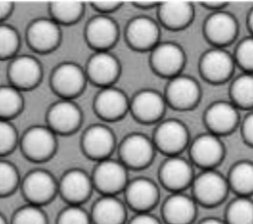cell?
<instances>
[{"mask_svg":"<svg viewBox=\"0 0 253 224\" xmlns=\"http://www.w3.org/2000/svg\"><path fill=\"white\" fill-rule=\"evenodd\" d=\"M228 187L227 181L219 173L207 170L201 173L193 183L196 198L207 205L216 204L226 195Z\"/></svg>","mask_w":253,"mask_h":224,"instance_id":"1","label":"cell"},{"mask_svg":"<svg viewBox=\"0 0 253 224\" xmlns=\"http://www.w3.org/2000/svg\"><path fill=\"white\" fill-rule=\"evenodd\" d=\"M126 179L125 164L112 159H103L95 169L93 182L101 191L113 194L126 187Z\"/></svg>","mask_w":253,"mask_h":224,"instance_id":"2","label":"cell"},{"mask_svg":"<svg viewBox=\"0 0 253 224\" xmlns=\"http://www.w3.org/2000/svg\"><path fill=\"white\" fill-rule=\"evenodd\" d=\"M25 154L34 160L48 158L55 149L53 132L44 126H34L26 131L22 138Z\"/></svg>","mask_w":253,"mask_h":224,"instance_id":"3","label":"cell"},{"mask_svg":"<svg viewBox=\"0 0 253 224\" xmlns=\"http://www.w3.org/2000/svg\"><path fill=\"white\" fill-rule=\"evenodd\" d=\"M23 190L33 204L48 201L56 191V183L52 175L43 170H35L27 175L23 182Z\"/></svg>","mask_w":253,"mask_h":224,"instance_id":"4","label":"cell"},{"mask_svg":"<svg viewBox=\"0 0 253 224\" xmlns=\"http://www.w3.org/2000/svg\"><path fill=\"white\" fill-rule=\"evenodd\" d=\"M153 144L142 134H131L127 136L122 146L121 155L126 165L140 168L147 165L153 157Z\"/></svg>","mask_w":253,"mask_h":224,"instance_id":"5","label":"cell"},{"mask_svg":"<svg viewBox=\"0 0 253 224\" xmlns=\"http://www.w3.org/2000/svg\"><path fill=\"white\" fill-rule=\"evenodd\" d=\"M86 76L75 63L66 62L60 64L54 70L51 78L53 88L63 96H74L84 88Z\"/></svg>","mask_w":253,"mask_h":224,"instance_id":"6","label":"cell"},{"mask_svg":"<svg viewBox=\"0 0 253 224\" xmlns=\"http://www.w3.org/2000/svg\"><path fill=\"white\" fill-rule=\"evenodd\" d=\"M188 140L185 125L175 119L163 121L156 129L155 142L158 148L166 153L175 154L182 150Z\"/></svg>","mask_w":253,"mask_h":224,"instance_id":"7","label":"cell"},{"mask_svg":"<svg viewBox=\"0 0 253 224\" xmlns=\"http://www.w3.org/2000/svg\"><path fill=\"white\" fill-rule=\"evenodd\" d=\"M158 188L149 179L138 178L126 187V197L129 205L144 212L152 207L158 199Z\"/></svg>","mask_w":253,"mask_h":224,"instance_id":"8","label":"cell"},{"mask_svg":"<svg viewBox=\"0 0 253 224\" xmlns=\"http://www.w3.org/2000/svg\"><path fill=\"white\" fill-rule=\"evenodd\" d=\"M151 62L154 69L163 75L176 74L184 63V52L173 42H164L153 48Z\"/></svg>","mask_w":253,"mask_h":224,"instance_id":"9","label":"cell"},{"mask_svg":"<svg viewBox=\"0 0 253 224\" xmlns=\"http://www.w3.org/2000/svg\"><path fill=\"white\" fill-rule=\"evenodd\" d=\"M47 119L52 129L68 133L76 129L80 124L81 112L73 102L63 100L55 103L50 108Z\"/></svg>","mask_w":253,"mask_h":224,"instance_id":"10","label":"cell"},{"mask_svg":"<svg viewBox=\"0 0 253 224\" xmlns=\"http://www.w3.org/2000/svg\"><path fill=\"white\" fill-rule=\"evenodd\" d=\"M59 189L63 197L72 204H77L85 200L92 189L90 177L82 170H69L62 177Z\"/></svg>","mask_w":253,"mask_h":224,"instance_id":"11","label":"cell"},{"mask_svg":"<svg viewBox=\"0 0 253 224\" xmlns=\"http://www.w3.org/2000/svg\"><path fill=\"white\" fill-rule=\"evenodd\" d=\"M30 44L38 50L52 49L57 45L60 38V30L55 20L39 19L28 30Z\"/></svg>","mask_w":253,"mask_h":224,"instance_id":"12","label":"cell"},{"mask_svg":"<svg viewBox=\"0 0 253 224\" xmlns=\"http://www.w3.org/2000/svg\"><path fill=\"white\" fill-rule=\"evenodd\" d=\"M160 178L165 187L179 190L192 181L193 170L188 161L178 156H172L161 166Z\"/></svg>","mask_w":253,"mask_h":224,"instance_id":"13","label":"cell"},{"mask_svg":"<svg viewBox=\"0 0 253 224\" xmlns=\"http://www.w3.org/2000/svg\"><path fill=\"white\" fill-rule=\"evenodd\" d=\"M196 203L184 193L170 195L163 205V216L168 224H190L195 218Z\"/></svg>","mask_w":253,"mask_h":224,"instance_id":"14","label":"cell"},{"mask_svg":"<svg viewBox=\"0 0 253 224\" xmlns=\"http://www.w3.org/2000/svg\"><path fill=\"white\" fill-rule=\"evenodd\" d=\"M118 59L107 51H98L90 58L87 66L88 76L97 84L109 85L119 75Z\"/></svg>","mask_w":253,"mask_h":224,"instance_id":"15","label":"cell"},{"mask_svg":"<svg viewBox=\"0 0 253 224\" xmlns=\"http://www.w3.org/2000/svg\"><path fill=\"white\" fill-rule=\"evenodd\" d=\"M223 146L213 134H203L197 137L191 146L192 159L203 167H211L222 158Z\"/></svg>","mask_w":253,"mask_h":224,"instance_id":"16","label":"cell"},{"mask_svg":"<svg viewBox=\"0 0 253 224\" xmlns=\"http://www.w3.org/2000/svg\"><path fill=\"white\" fill-rule=\"evenodd\" d=\"M159 37V29L156 23L147 17H137L131 20L126 29L128 42L140 49L155 45Z\"/></svg>","mask_w":253,"mask_h":224,"instance_id":"17","label":"cell"},{"mask_svg":"<svg viewBox=\"0 0 253 224\" xmlns=\"http://www.w3.org/2000/svg\"><path fill=\"white\" fill-rule=\"evenodd\" d=\"M42 68L39 61L29 55L15 58L9 67V76L15 86L30 88L39 82Z\"/></svg>","mask_w":253,"mask_h":224,"instance_id":"18","label":"cell"},{"mask_svg":"<svg viewBox=\"0 0 253 224\" xmlns=\"http://www.w3.org/2000/svg\"><path fill=\"white\" fill-rule=\"evenodd\" d=\"M197 82L188 76H175L168 84L167 99L176 108L185 109L194 105L199 98Z\"/></svg>","mask_w":253,"mask_h":224,"instance_id":"19","label":"cell"},{"mask_svg":"<svg viewBox=\"0 0 253 224\" xmlns=\"http://www.w3.org/2000/svg\"><path fill=\"white\" fill-rule=\"evenodd\" d=\"M86 37L89 43L97 48L109 47L118 37L117 24L110 17L96 16L87 25Z\"/></svg>","mask_w":253,"mask_h":224,"instance_id":"20","label":"cell"},{"mask_svg":"<svg viewBox=\"0 0 253 224\" xmlns=\"http://www.w3.org/2000/svg\"><path fill=\"white\" fill-rule=\"evenodd\" d=\"M115 144L114 134L104 125H93L88 128L83 137L85 152L93 157L105 159L113 150Z\"/></svg>","mask_w":253,"mask_h":224,"instance_id":"21","label":"cell"},{"mask_svg":"<svg viewBox=\"0 0 253 224\" xmlns=\"http://www.w3.org/2000/svg\"><path fill=\"white\" fill-rule=\"evenodd\" d=\"M201 69L208 79L221 81L231 74L233 60L225 50L214 48L205 53L201 61Z\"/></svg>","mask_w":253,"mask_h":224,"instance_id":"22","label":"cell"},{"mask_svg":"<svg viewBox=\"0 0 253 224\" xmlns=\"http://www.w3.org/2000/svg\"><path fill=\"white\" fill-rule=\"evenodd\" d=\"M95 108L102 117L115 119L125 114L128 108V102L124 92L116 88L107 87L98 94Z\"/></svg>","mask_w":253,"mask_h":224,"instance_id":"23","label":"cell"},{"mask_svg":"<svg viewBox=\"0 0 253 224\" xmlns=\"http://www.w3.org/2000/svg\"><path fill=\"white\" fill-rule=\"evenodd\" d=\"M164 106L162 96L153 90L140 91L131 102V110L134 115L145 121L157 119L162 114Z\"/></svg>","mask_w":253,"mask_h":224,"instance_id":"24","label":"cell"},{"mask_svg":"<svg viewBox=\"0 0 253 224\" xmlns=\"http://www.w3.org/2000/svg\"><path fill=\"white\" fill-rule=\"evenodd\" d=\"M125 218V205L113 194L102 196L93 206L92 219L95 224H123Z\"/></svg>","mask_w":253,"mask_h":224,"instance_id":"25","label":"cell"},{"mask_svg":"<svg viewBox=\"0 0 253 224\" xmlns=\"http://www.w3.org/2000/svg\"><path fill=\"white\" fill-rule=\"evenodd\" d=\"M206 34L215 43L230 41L235 34L237 25L234 18L225 12L213 13L206 22Z\"/></svg>","mask_w":253,"mask_h":224,"instance_id":"26","label":"cell"},{"mask_svg":"<svg viewBox=\"0 0 253 224\" xmlns=\"http://www.w3.org/2000/svg\"><path fill=\"white\" fill-rule=\"evenodd\" d=\"M206 120L213 131L226 132L232 129L237 122L238 112L233 105L227 102H217L207 111Z\"/></svg>","mask_w":253,"mask_h":224,"instance_id":"27","label":"cell"},{"mask_svg":"<svg viewBox=\"0 0 253 224\" xmlns=\"http://www.w3.org/2000/svg\"><path fill=\"white\" fill-rule=\"evenodd\" d=\"M193 16L192 5L184 1H167L159 6L161 21L170 28H181L187 25Z\"/></svg>","mask_w":253,"mask_h":224,"instance_id":"28","label":"cell"},{"mask_svg":"<svg viewBox=\"0 0 253 224\" xmlns=\"http://www.w3.org/2000/svg\"><path fill=\"white\" fill-rule=\"evenodd\" d=\"M228 183L241 195L253 192V163L242 161L235 164L230 171Z\"/></svg>","mask_w":253,"mask_h":224,"instance_id":"29","label":"cell"},{"mask_svg":"<svg viewBox=\"0 0 253 224\" xmlns=\"http://www.w3.org/2000/svg\"><path fill=\"white\" fill-rule=\"evenodd\" d=\"M226 217L227 224H253V201L240 195L228 205Z\"/></svg>","mask_w":253,"mask_h":224,"instance_id":"30","label":"cell"},{"mask_svg":"<svg viewBox=\"0 0 253 224\" xmlns=\"http://www.w3.org/2000/svg\"><path fill=\"white\" fill-rule=\"evenodd\" d=\"M84 6L77 1H55L50 3V12L56 22L68 24L78 20Z\"/></svg>","mask_w":253,"mask_h":224,"instance_id":"31","label":"cell"},{"mask_svg":"<svg viewBox=\"0 0 253 224\" xmlns=\"http://www.w3.org/2000/svg\"><path fill=\"white\" fill-rule=\"evenodd\" d=\"M23 98L16 87H0V117L4 118L16 114L22 108Z\"/></svg>","mask_w":253,"mask_h":224,"instance_id":"32","label":"cell"},{"mask_svg":"<svg viewBox=\"0 0 253 224\" xmlns=\"http://www.w3.org/2000/svg\"><path fill=\"white\" fill-rule=\"evenodd\" d=\"M231 95L234 101L240 106L253 105V75H240L231 86Z\"/></svg>","mask_w":253,"mask_h":224,"instance_id":"33","label":"cell"},{"mask_svg":"<svg viewBox=\"0 0 253 224\" xmlns=\"http://www.w3.org/2000/svg\"><path fill=\"white\" fill-rule=\"evenodd\" d=\"M13 224H46V216L39 205L32 203L15 213Z\"/></svg>","mask_w":253,"mask_h":224,"instance_id":"34","label":"cell"},{"mask_svg":"<svg viewBox=\"0 0 253 224\" xmlns=\"http://www.w3.org/2000/svg\"><path fill=\"white\" fill-rule=\"evenodd\" d=\"M18 45L19 37L16 30L8 25H0V57L12 55Z\"/></svg>","mask_w":253,"mask_h":224,"instance_id":"35","label":"cell"},{"mask_svg":"<svg viewBox=\"0 0 253 224\" xmlns=\"http://www.w3.org/2000/svg\"><path fill=\"white\" fill-rule=\"evenodd\" d=\"M19 176L13 164L0 161V194H7L15 189L18 185Z\"/></svg>","mask_w":253,"mask_h":224,"instance_id":"36","label":"cell"},{"mask_svg":"<svg viewBox=\"0 0 253 224\" xmlns=\"http://www.w3.org/2000/svg\"><path fill=\"white\" fill-rule=\"evenodd\" d=\"M58 224H90V217L79 205L72 204L62 210Z\"/></svg>","mask_w":253,"mask_h":224,"instance_id":"37","label":"cell"},{"mask_svg":"<svg viewBox=\"0 0 253 224\" xmlns=\"http://www.w3.org/2000/svg\"><path fill=\"white\" fill-rule=\"evenodd\" d=\"M17 141L15 127L6 119L0 118V154L12 150Z\"/></svg>","mask_w":253,"mask_h":224,"instance_id":"38","label":"cell"},{"mask_svg":"<svg viewBox=\"0 0 253 224\" xmlns=\"http://www.w3.org/2000/svg\"><path fill=\"white\" fill-rule=\"evenodd\" d=\"M236 58L241 66L253 69V37L242 40L236 49Z\"/></svg>","mask_w":253,"mask_h":224,"instance_id":"39","label":"cell"},{"mask_svg":"<svg viewBox=\"0 0 253 224\" xmlns=\"http://www.w3.org/2000/svg\"><path fill=\"white\" fill-rule=\"evenodd\" d=\"M129 224H161L160 221L152 214L144 212H139L130 220Z\"/></svg>","mask_w":253,"mask_h":224,"instance_id":"40","label":"cell"},{"mask_svg":"<svg viewBox=\"0 0 253 224\" xmlns=\"http://www.w3.org/2000/svg\"><path fill=\"white\" fill-rule=\"evenodd\" d=\"M244 137L248 142L253 144V112L248 114L243 123Z\"/></svg>","mask_w":253,"mask_h":224,"instance_id":"41","label":"cell"},{"mask_svg":"<svg viewBox=\"0 0 253 224\" xmlns=\"http://www.w3.org/2000/svg\"><path fill=\"white\" fill-rule=\"evenodd\" d=\"M93 6L101 11H111L120 6V2L117 1H96L93 2Z\"/></svg>","mask_w":253,"mask_h":224,"instance_id":"42","label":"cell"},{"mask_svg":"<svg viewBox=\"0 0 253 224\" xmlns=\"http://www.w3.org/2000/svg\"><path fill=\"white\" fill-rule=\"evenodd\" d=\"M12 9V4L7 1H0V20L5 18L7 15L10 14Z\"/></svg>","mask_w":253,"mask_h":224,"instance_id":"43","label":"cell"},{"mask_svg":"<svg viewBox=\"0 0 253 224\" xmlns=\"http://www.w3.org/2000/svg\"><path fill=\"white\" fill-rule=\"evenodd\" d=\"M200 224H227L217 218H207L200 222Z\"/></svg>","mask_w":253,"mask_h":224,"instance_id":"44","label":"cell"},{"mask_svg":"<svg viewBox=\"0 0 253 224\" xmlns=\"http://www.w3.org/2000/svg\"><path fill=\"white\" fill-rule=\"evenodd\" d=\"M249 25H250V28L253 31V10H252V12L250 13V16H249Z\"/></svg>","mask_w":253,"mask_h":224,"instance_id":"45","label":"cell"},{"mask_svg":"<svg viewBox=\"0 0 253 224\" xmlns=\"http://www.w3.org/2000/svg\"><path fill=\"white\" fill-rule=\"evenodd\" d=\"M0 224H7V222H6L5 218L3 217V215H2V214H0Z\"/></svg>","mask_w":253,"mask_h":224,"instance_id":"46","label":"cell"}]
</instances>
